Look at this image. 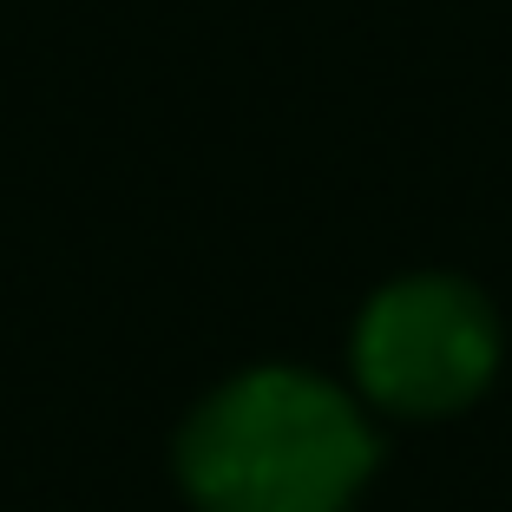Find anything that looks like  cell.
I'll return each instance as SVG.
<instances>
[{
	"label": "cell",
	"instance_id": "obj_1",
	"mask_svg": "<svg viewBox=\"0 0 512 512\" xmlns=\"http://www.w3.org/2000/svg\"><path fill=\"white\" fill-rule=\"evenodd\" d=\"M368 467L362 407L302 368L224 381L178 434V480L197 512H348Z\"/></svg>",
	"mask_w": 512,
	"mask_h": 512
},
{
	"label": "cell",
	"instance_id": "obj_2",
	"mask_svg": "<svg viewBox=\"0 0 512 512\" xmlns=\"http://www.w3.org/2000/svg\"><path fill=\"white\" fill-rule=\"evenodd\" d=\"M355 381L388 414H453L493 381L499 316L460 276H401L355 322Z\"/></svg>",
	"mask_w": 512,
	"mask_h": 512
}]
</instances>
